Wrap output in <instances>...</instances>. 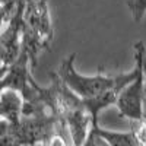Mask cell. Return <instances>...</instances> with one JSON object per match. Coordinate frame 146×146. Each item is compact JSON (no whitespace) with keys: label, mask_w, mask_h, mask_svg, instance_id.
Returning a JSON list of instances; mask_svg holds the SVG:
<instances>
[{"label":"cell","mask_w":146,"mask_h":146,"mask_svg":"<svg viewBox=\"0 0 146 146\" xmlns=\"http://www.w3.org/2000/svg\"><path fill=\"white\" fill-rule=\"evenodd\" d=\"M53 36L48 0H29L22 16V51L28 56L32 69L36 66L38 54L51 48Z\"/></svg>","instance_id":"6da1fadb"},{"label":"cell","mask_w":146,"mask_h":146,"mask_svg":"<svg viewBox=\"0 0 146 146\" xmlns=\"http://www.w3.org/2000/svg\"><path fill=\"white\" fill-rule=\"evenodd\" d=\"M76 54L73 53L64 57L60 63L57 75L66 86L82 101L96 98L98 95L110 89L115 82V75H107L102 67L96 75H82L75 67Z\"/></svg>","instance_id":"7a4b0ae2"},{"label":"cell","mask_w":146,"mask_h":146,"mask_svg":"<svg viewBox=\"0 0 146 146\" xmlns=\"http://www.w3.org/2000/svg\"><path fill=\"white\" fill-rule=\"evenodd\" d=\"M135 50V62L137 63V73L135 79L126 85L117 100L118 114L124 118L131 120L133 123L145 118L143 113V96H145V73L143 62L146 58V45L143 41H137L133 45Z\"/></svg>","instance_id":"3957f363"},{"label":"cell","mask_w":146,"mask_h":146,"mask_svg":"<svg viewBox=\"0 0 146 146\" xmlns=\"http://www.w3.org/2000/svg\"><path fill=\"white\" fill-rule=\"evenodd\" d=\"M63 123L69 130L70 143L73 146H82L85 140L88 139L92 129V118L85 111V108H80L73 114L67 115L63 120Z\"/></svg>","instance_id":"277c9868"},{"label":"cell","mask_w":146,"mask_h":146,"mask_svg":"<svg viewBox=\"0 0 146 146\" xmlns=\"http://www.w3.org/2000/svg\"><path fill=\"white\" fill-rule=\"evenodd\" d=\"M23 96L13 89H3L0 92V118L10 124H18L22 118Z\"/></svg>","instance_id":"5b68a950"},{"label":"cell","mask_w":146,"mask_h":146,"mask_svg":"<svg viewBox=\"0 0 146 146\" xmlns=\"http://www.w3.org/2000/svg\"><path fill=\"white\" fill-rule=\"evenodd\" d=\"M92 127L110 146H137L131 130L130 131H114V130L102 129L100 124L92 126Z\"/></svg>","instance_id":"8992f818"},{"label":"cell","mask_w":146,"mask_h":146,"mask_svg":"<svg viewBox=\"0 0 146 146\" xmlns=\"http://www.w3.org/2000/svg\"><path fill=\"white\" fill-rule=\"evenodd\" d=\"M127 6L136 22H140L146 15V0H127Z\"/></svg>","instance_id":"52a82bcc"},{"label":"cell","mask_w":146,"mask_h":146,"mask_svg":"<svg viewBox=\"0 0 146 146\" xmlns=\"http://www.w3.org/2000/svg\"><path fill=\"white\" fill-rule=\"evenodd\" d=\"M133 136L137 143V146H146V115L140 121H136L133 124Z\"/></svg>","instance_id":"ba28073f"},{"label":"cell","mask_w":146,"mask_h":146,"mask_svg":"<svg viewBox=\"0 0 146 146\" xmlns=\"http://www.w3.org/2000/svg\"><path fill=\"white\" fill-rule=\"evenodd\" d=\"M22 5H25L22 0H0V6L5 9L9 21L15 16V13L18 12V9H19Z\"/></svg>","instance_id":"9c48e42d"},{"label":"cell","mask_w":146,"mask_h":146,"mask_svg":"<svg viewBox=\"0 0 146 146\" xmlns=\"http://www.w3.org/2000/svg\"><path fill=\"white\" fill-rule=\"evenodd\" d=\"M5 22H9V19H7V15H6L5 9L0 6V28L3 27V23H5Z\"/></svg>","instance_id":"30bf717a"},{"label":"cell","mask_w":146,"mask_h":146,"mask_svg":"<svg viewBox=\"0 0 146 146\" xmlns=\"http://www.w3.org/2000/svg\"><path fill=\"white\" fill-rule=\"evenodd\" d=\"M3 70H6V67H5V62H3V56H2V50H0V73H2Z\"/></svg>","instance_id":"8fae6325"},{"label":"cell","mask_w":146,"mask_h":146,"mask_svg":"<svg viewBox=\"0 0 146 146\" xmlns=\"http://www.w3.org/2000/svg\"><path fill=\"white\" fill-rule=\"evenodd\" d=\"M143 73H145V79H146V58H145V62H143Z\"/></svg>","instance_id":"7c38bea8"},{"label":"cell","mask_w":146,"mask_h":146,"mask_svg":"<svg viewBox=\"0 0 146 146\" xmlns=\"http://www.w3.org/2000/svg\"><path fill=\"white\" fill-rule=\"evenodd\" d=\"M22 2H23V3H25V5H27V3L29 2V0H22Z\"/></svg>","instance_id":"4fadbf2b"}]
</instances>
